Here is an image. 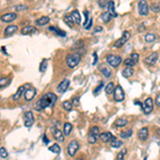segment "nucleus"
I'll list each match as a JSON object with an SVG mask.
<instances>
[{
	"instance_id": "nucleus-1",
	"label": "nucleus",
	"mask_w": 160,
	"mask_h": 160,
	"mask_svg": "<svg viewBox=\"0 0 160 160\" xmlns=\"http://www.w3.org/2000/svg\"><path fill=\"white\" fill-rule=\"evenodd\" d=\"M56 101H57V95L55 93L49 92L47 94H45L43 97L40 98L39 101H36L34 109L36 111H43L47 107H52L53 105L56 104Z\"/></svg>"
},
{
	"instance_id": "nucleus-2",
	"label": "nucleus",
	"mask_w": 160,
	"mask_h": 160,
	"mask_svg": "<svg viewBox=\"0 0 160 160\" xmlns=\"http://www.w3.org/2000/svg\"><path fill=\"white\" fill-rule=\"evenodd\" d=\"M66 64H67L68 67L74 68L78 65L81 61V55L79 52H74V53H69L66 56Z\"/></svg>"
},
{
	"instance_id": "nucleus-3",
	"label": "nucleus",
	"mask_w": 160,
	"mask_h": 160,
	"mask_svg": "<svg viewBox=\"0 0 160 160\" xmlns=\"http://www.w3.org/2000/svg\"><path fill=\"white\" fill-rule=\"evenodd\" d=\"M99 135H101V131H99V127L97 126H94L90 129L89 131V136H88V142L90 144H95L96 141L99 138Z\"/></svg>"
},
{
	"instance_id": "nucleus-4",
	"label": "nucleus",
	"mask_w": 160,
	"mask_h": 160,
	"mask_svg": "<svg viewBox=\"0 0 160 160\" xmlns=\"http://www.w3.org/2000/svg\"><path fill=\"white\" fill-rule=\"evenodd\" d=\"M106 61L111 67H118L122 63V58L116 55H108L106 57Z\"/></svg>"
},
{
	"instance_id": "nucleus-5",
	"label": "nucleus",
	"mask_w": 160,
	"mask_h": 160,
	"mask_svg": "<svg viewBox=\"0 0 160 160\" xmlns=\"http://www.w3.org/2000/svg\"><path fill=\"white\" fill-rule=\"evenodd\" d=\"M138 11H139V14L141 16H146L148 14L149 8H148L146 0H139V2H138Z\"/></svg>"
},
{
	"instance_id": "nucleus-6",
	"label": "nucleus",
	"mask_w": 160,
	"mask_h": 160,
	"mask_svg": "<svg viewBox=\"0 0 160 160\" xmlns=\"http://www.w3.org/2000/svg\"><path fill=\"white\" fill-rule=\"evenodd\" d=\"M142 109H143V112L145 113V114L152 113V111L154 109V101H153V99H152L151 97H147L145 99V101L143 103Z\"/></svg>"
},
{
	"instance_id": "nucleus-7",
	"label": "nucleus",
	"mask_w": 160,
	"mask_h": 160,
	"mask_svg": "<svg viewBox=\"0 0 160 160\" xmlns=\"http://www.w3.org/2000/svg\"><path fill=\"white\" fill-rule=\"evenodd\" d=\"M113 96H114V101H123L125 98V93L124 90L121 86H118L114 88L113 91Z\"/></svg>"
},
{
	"instance_id": "nucleus-8",
	"label": "nucleus",
	"mask_w": 160,
	"mask_h": 160,
	"mask_svg": "<svg viewBox=\"0 0 160 160\" xmlns=\"http://www.w3.org/2000/svg\"><path fill=\"white\" fill-rule=\"evenodd\" d=\"M78 149H79V143H78L76 140H73L67 145V154L69 155L71 157H73V156L76 155Z\"/></svg>"
},
{
	"instance_id": "nucleus-9",
	"label": "nucleus",
	"mask_w": 160,
	"mask_h": 160,
	"mask_svg": "<svg viewBox=\"0 0 160 160\" xmlns=\"http://www.w3.org/2000/svg\"><path fill=\"white\" fill-rule=\"evenodd\" d=\"M129 38H130V33L128 32V31H124L123 32V35H122V38H120L118 41L114 43V47L115 48H121L123 45L126 43V42L129 40Z\"/></svg>"
},
{
	"instance_id": "nucleus-10",
	"label": "nucleus",
	"mask_w": 160,
	"mask_h": 160,
	"mask_svg": "<svg viewBox=\"0 0 160 160\" xmlns=\"http://www.w3.org/2000/svg\"><path fill=\"white\" fill-rule=\"evenodd\" d=\"M36 93H38L36 92V89H34V88H29V89L25 90L23 96H24L25 101H31L33 98L35 97Z\"/></svg>"
},
{
	"instance_id": "nucleus-11",
	"label": "nucleus",
	"mask_w": 160,
	"mask_h": 160,
	"mask_svg": "<svg viewBox=\"0 0 160 160\" xmlns=\"http://www.w3.org/2000/svg\"><path fill=\"white\" fill-rule=\"evenodd\" d=\"M24 119H25V126L26 127H31L34 123V115L31 111H27L25 112V115H24Z\"/></svg>"
},
{
	"instance_id": "nucleus-12",
	"label": "nucleus",
	"mask_w": 160,
	"mask_h": 160,
	"mask_svg": "<svg viewBox=\"0 0 160 160\" xmlns=\"http://www.w3.org/2000/svg\"><path fill=\"white\" fill-rule=\"evenodd\" d=\"M17 18V14L16 13H6V14H3L0 19L3 21V23H12L15 19Z\"/></svg>"
},
{
	"instance_id": "nucleus-13",
	"label": "nucleus",
	"mask_w": 160,
	"mask_h": 160,
	"mask_svg": "<svg viewBox=\"0 0 160 160\" xmlns=\"http://www.w3.org/2000/svg\"><path fill=\"white\" fill-rule=\"evenodd\" d=\"M69 84H71V81H69L68 79L62 80V81L60 82L59 86H58V88H57V91H58V93H64L66 90L68 89Z\"/></svg>"
},
{
	"instance_id": "nucleus-14",
	"label": "nucleus",
	"mask_w": 160,
	"mask_h": 160,
	"mask_svg": "<svg viewBox=\"0 0 160 160\" xmlns=\"http://www.w3.org/2000/svg\"><path fill=\"white\" fill-rule=\"evenodd\" d=\"M99 139H101L103 142L107 143V142H109V141H111V140H114L115 137L113 136L111 132H109V131H105V132L99 135Z\"/></svg>"
},
{
	"instance_id": "nucleus-15",
	"label": "nucleus",
	"mask_w": 160,
	"mask_h": 160,
	"mask_svg": "<svg viewBox=\"0 0 160 160\" xmlns=\"http://www.w3.org/2000/svg\"><path fill=\"white\" fill-rule=\"evenodd\" d=\"M53 138L57 140V141H59V142H64V133L63 131H61L59 128H53Z\"/></svg>"
},
{
	"instance_id": "nucleus-16",
	"label": "nucleus",
	"mask_w": 160,
	"mask_h": 160,
	"mask_svg": "<svg viewBox=\"0 0 160 160\" xmlns=\"http://www.w3.org/2000/svg\"><path fill=\"white\" fill-rule=\"evenodd\" d=\"M17 26H15V25H10V26H8L4 29V36L6 38H8V36H11L13 35L16 31H17Z\"/></svg>"
},
{
	"instance_id": "nucleus-17",
	"label": "nucleus",
	"mask_w": 160,
	"mask_h": 160,
	"mask_svg": "<svg viewBox=\"0 0 160 160\" xmlns=\"http://www.w3.org/2000/svg\"><path fill=\"white\" fill-rule=\"evenodd\" d=\"M21 34H24V35H31V34L36 32V28L33 26H26L21 29Z\"/></svg>"
},
{
	"instance_id": "nucleus-18",
	"label": "nucleus",
	"mask_w": 160,
	"mask_h": 160,
	"mask_svg": "<svg viewBox=\"0 0 160 160\" xmlns=\"http://www.w3.org/2000/svg\"><path fill=\"white\" fill-rule=\"evenodd\" d=\"M157 60H158V53L153 52V53H151L148 57H146L145 62L147 63V64H149V65H153V64H155V63L157 62Z\"/></svg>"
},
{
	"instance_id": "nucleus-19",
	"label": "nucleus",
	"mask_w": 160,
	"mask_h": 160,
	"mask_svg": "<svg viewBox=\"0 0 160 160\" xmlns=\"http://www.w3.org/2000/svg\"><path fill=\"white\" fill-rule=\"evenodd\" d=\"M108 13H109L112 17H118V13H116L115 11L114 1H109V2H108Z\"/></svg>"
},
{
	"instance_id": "nucleus-20",
	"label": "nucleus",
	"mask_w": 160,
	"mask_h": 160,
	"mask_svg": "<svg viewBox=\"0 0 160 160\" xmlns=\"http://www.w3.org/2000/svg\"><path fill=\"white\" fill-rule=\"evenodd\" d=\"M71 18H72V21H74V24H77L79 25L80 23H81V16H80L79 12H78L77 10H75V11H73V12L71 13Z\"/></svg>"
},
{
	"instance_id": "nucleus-21",
	"label": "nucleus",
	"mask_w": 160,
	"mask_h": 160,
	"mask_svg": "<svg viewBox=\"0 0 160 160\" xmlns=\"http://www.w3.org/2000/svg\"><path fill=\"white\" fill-rule=\"evenodd\" d=\"M138 136H139V139L141 140V141H145L148 137V128L147 127L141 128L139 133H138Z\"/></svg>"
},
{
	"instance_id": "nucleus-22",
	"label": "nucleus",
	"mask_w": 160,
	"mask_h": 160,
	"mask_svg": "<svg viewBox=\"0 0 160 160\" xmlns=\"http://www.w3.org/2000/svg\"><path fill=\"white\" fill-rule=\"evenodd\" d=\"M25 90H26V86H19V88L17 89V91H16V93H15V94L12 96L13 99H14V101H18V99L23 96V94H24V92H25Z\"/></svg>"
},
{
	"instance_id": "nucleus-23",
	"label": "nucleus",
	"mask_w": 160,
	"mask_h": 160,
	"mask_svg": "<svg viewBox=\"0 0 160 160\" xmlns=\"http://www.w3.org/2000/svg\"><path fill=\"white\" fill-rule=\"evenodd\" d=\"M133 72L135 71L132 69V67H130V66H126V67L123 69V72H122V75H123L125 78H129L133 75Z\"/></svg>"
},
{
	"instance_id": "nucleus-24",
	"label": "nucleus",
	"mask_w": 160,
	"mask_h": 160,
	"mask_svg": "<svg viewBox=\"0 0 160 160\" xmlns=\"http://www.w3.org/2000/svg\"><path fill=\"white\" fill-rule=\"evenodd\" d=\"M49 17L48 16H43V17L39 18V19H36L35 21V25L36 26H45V25H47L49 23Z\"/></svg>"
},
{
	"instance_id": "nucleus-25",
	"label": "nucleus",
	"mask_w": 160,
	"mask_h": 160,
	"mask_svg": "<svg viewBox=\"0 0 160 160\" xmlns=\"http://www.w3.org/2000/svg\"><path fill=\"white\" fill-rule=\"evenodd\" d=\"M10 83H11V79H10V78H6V77L0 78V90L6 88Z\"/></svg>"
},
{
	"instance_id": "nucleus-26",
	"label": "nucleus",
	"mask_w": 160,
	"mask_h": 160,
	"mask_svg": "<svg viewBox=\"0 0 160 160\" xmlns=\"http://www.w3.org/2000/svg\"><path fill=\"white\" fill-rule=\"evenodd\" d=\"M48 30H49L50 32L56 33V34H58V35H60V36H65L66 35V32H64V31L58 29V28H56V27H53V26L49 27V28H48Z\"/></svg>"
},
{
	"instance_id": "nucleus-27",
	"label": "nucleus",
	"mask_w": 160,
	"mask_h": 160,
	"mask_svg": "<svg viewBox=\"0 0 160 160\" xmlns=\"http://www.w3.org/2000/svg\"><path fill=\"white\" fill-rule=\"evenodd\" d=\"M73 130V125L71 123H65L64 124V127H63V133H64V136H69Z\"/></svg>"
},
{
	"instance_id": "nucleus-28",
	"label": "nucleus",
	"mask_w": 160,
	"mask_h": 160,
	"mask_svg": "<svg viewBox=\"0 0 160 160\" xmlns=\"http://www.w3.org/2000/svg\"><path fill=\"white\" fill-rule=\"evenodd\" d=\"M144 40H145V42H147V43H153V42H155L157 40V36L155 35V34H153V33H147V34H145V36H144Z\"/></svg>"
},
{
	"instance_id": "nucleus-29",
	"label": "nucleus",
	"mask_w": 160,
	"mask_h": 160,
	"mask_svg": "<svg viewBox=\"0 0 160 160\" xmlns=\"http://www.w3.org/2000/svg\"><path fill=\"white\" fill-rule=\"evenodd\" d=\"M48 149H49L51 153H55V154H60V153H61V147H60V145L59 144H57V143L52 144Z\"/></svg>"
},
{
	"instance_id": "nucleus-30",
	"label": "nucleus",
	"mask_w": 160,
	"mask_h": 160,
	"mask_svg": "<svg viewBox=\"0 0 160 160\" xmlns=\"http://www.w3.org/2000/svg\"><path fill=\"white\" fill-rule=\"evenodd\" d=\"M105 91H106V94L107 95H111L113 93V91H114V84H113V82H109L108 84L106 86V88H105Z\"/></svg>"
},
{
	"instance_id": "nucleus-31",
	"label": "nucleus",
	"mask_w": 160,
	"mask_h": 160,
	"mask_svg": "<svg viewBox=\"0 0 160 160\" xmlns=\"http://www.w3.org/2000/svg\"><path fill=\"white\" fill-rule=\"evenodd\" d=\"M111 18H112V16H111V15H110L108 12L103 13V14H101V19L104 21V23H106V24H108V23L111 21Z\"/></svg>"
},
{
	"instance_id": "nucleus-32",
	"label": "nucleus",
	"mask_w": 160,
	"mask_h": 160,
	"mask_svg": "<svg viewBox=\"0 0 160 160\" xmlns=\"http://www.w3.org/2000/svg\"><path fill=\"white\" fill-rule=\"evenodd\" d=\"M122 145H123V142H122L121 140H118L116 138L111 141V147L113 148H120Z\"/></svg>"
},
{
	"instance_id": "nucleus-33",
	"label": "nucleus",
	"mask_w": 160,
	"mask_h": 160,
	"mask_svg": "<svg viewBox=\"0 0 160 160\" xmlns=\"http://www.w3.org/2000/svg\"><path fill=\"white\" fill-rule=\"evenodd\" d=\"M127 124H128V121L125 119H119L115 121V126H118V127H125Z\"/></svg>"
},
{
	"instance_id": "nucleus-34",
	"label": "nucleus",
	"mask_w": 160,
	"mask_h": 160,
	"mask_svg": "<svg viewBox=\"0 0 160 160\" xmlns=\"http://www.w3.org/2000/svg\"><path fill=\"white\" fill-rule=\"evenodd\" d=\"M62 107H63V109L66 110V111H71V110L73 109V104H72L71 101H63Z\"/></svg>"
},
{
	"instance_id": "nucleus-35",
	"label": "nucleus",
	"mask_w": 160,
	"mask_h": 160,
	"mask_svg": "<svg viewBox=\"0 0 160 160\" xmlns=\"http://www.w3.org/2000/svg\"><path fill=\"white\" fill-rule=\"evenodd\" d=\"M151 11L154 13H159L160 12V1L159 2H156V3H153L151 6Z\"/></svg>"
},
{
	"instance_id": "nucleus-36",
	"label": "nucleus",
	"mask_w": 160,
	"mask_h": 160,
	"mask_svg": "<svg viewBox=\"0 0 160 160\" xmlns=\"http://www.w3.org/2000/svg\"><path fill=\"white\" fill-rule=\"evenodd\" d=\"M101 73L104 74L105 77L109 78L110 76H111V69H110V68L106 67V66H103V67H101Z\"/></svg>"
},
{
	"instance_id": "nucleus-37",
	"label": "nucleus",
	"mask_w": 160,
	"mask_h": 160,
	"mask_svg": "<svg viewBox=\"0 0 160 160\" xmlns=\"http://www.w3.org/2000/svg\"><path fill=\"white\" fill-rule=\"evenodd\" d=\"M131 135H132V130L129 129V130H126V131H122V132L120 133V137L123 138V139H126V138L131 137Z\"/></svg>"
},
{
	"instance_id": "nucleus-38",
	"label": "nucleus",
	"mask_w": 160,
	"mask_h": 160,
	"mask_svg": "<svg viewBox=\"0 0 160 160\" xmlns=\"http://www.w3.org/2000/svg\"><path fill=\"white\" fill-rule=\"evenodd\" d=\"M0 157L3 158V159H6L9 157V153H8L6 147H0Z\"/></svg>"
},
{
	"instance_id": "nucleus-39",
	"label": "nucleus",
	"mask_w": 160,
	"mask_h": 160,
	"mask_svg": "<svg viewBox=\"0 0 160 160\" xmlns=\"http://www.w3.org/2000/svg\"><path fill=\"white\" fill-rule=\"evenodd\" d=\"M63 21H64V23H65L66 25H67L68 27H71V28H73L74 27V21H72L71 16H65V17L63 18Z\"/></svg>"
},
{
	"instance_id": "nucleus-40",
	"label": "nucleus",
	"mask_w": 160,
	"mask_h": 160,
	"mask_svg": "<svg viewBox=\"0 0 160 160\" xmlns=\"http://www.w3.org/2000/svg\"><path fill=\"white\" fill-rule=\"evenodd\" d=\"M130 59L132 60V62L135 63V64H137V63L139 62V59H140L139 53H137V52H132V53H131V56H130Z\"/></svg>"
},
{
	"instance_id": "nucleus-41",
	"label": "nucleus",
	"mask_w": 160,
	"mask_h": 160,
	"mask_svg": "<svg viewBox=\"0 0 160 160\" xmlns=\"http://www.w3.org/2000/svg\"><path fill=\"white\" fill-rule=\"evenodd\" d=\"M46 68H47V60H43L41 65H40V72H41V73H44V72L46 71Z\"/></svg>"
},
{
	"instance_id": "nucleus-42",
	"label": "nucleus",
	"mask_w": 160,
	"mask_h": 160,
	"mask_svg": "<svg viewBox=\"0 0 160 160\" xmlns=\"http://www.w3.org/2000/svg\"><path fill=\"white\" fill-rule=\"evenodd\" d=\"M103 89H104V82L99 83V84L97 86V88H96V89L94 90V95H95V96H97V95L99 94V93H101V91Z\"/></svg>"
},
{
	"instance_id": "nucleus-43",
	"label": "nucleus",
	"mask_w": 160,
	"mask_h": 160,
	"mask_svg": "<svg viewBox=\"0 0 160 160\" xmlns=\"http://www.w3.org/2000/svg\"><path fill=\"white\" fill-rule=\"evenodd\" d=\"M14 9H15L16 12H21V11H24V10L28 9V6H27L26 4H18V6H15Z\"/></svg>"
},
{
	"instance_id": "nucleus-44",
	"label": "nucleus",
	"mask_w": 160,
	"mask_h": 160,
	"mask_svg": "<svg viewBox=\"0 0 160 160\" xmlns=\"http://www.w3.org/2000/svg\"><path fill=\"white\" fill-rule=\"evenodd\" d=\"M126 153H127V149H126V148H123L119 153V155H118V160H124V156L126 155Z\"/></svg>"
},
{
	"instance_id": "nucleus-45",
	"label": "nucleus",
	"mask_w": 160,
	"mask_h": 160,
	"mask_svg": "<svg viewBox=\"0 0 160 160\" xmlns=\"http://www.w3.org/2000/svg\"><path fill=\"white\" fill-rule=\"evenodd\" d=\"M108 2H109L108 0H98L97 1L98 6H101V8H103V9L106 8V6H108Z\"/></svg>"
},
{
	"instance_id": "nucleus-46",
	"label": "nucleus",
	"mask_w": 160,
	"mask_h": 160,
	"mask_svg": "<svg viewBox=\"0 0 160 160\" xmlns=\"http://www.w3.org/2000/svg\"><path fill=\"white\" fill-rule=\"evenodd\" d=\"M124 64L126 66H130V67H132L133 65H136V64H135V63L132 62V60L130 59V58H128V59H126L124 61Z\"/></svg>"
},
{
	"instance_id": "nucleus-47",
	"label": "nucleus",
	"mask_w": 160,
	"mask_h": 160,
	"mask_svg": "<svg viewBox=\"0 0 160 160\" xmlns=\"http://www.w3.org/2000/svg\"><path fill=\"white\" fill-rule=\"evenodd\" d=\"M72 104H73V107L80 106V98L79 97H74V99H73V101H72Z\"/></svg>"
},
{
	"instance_id": "nucleus-48",
	"label": "nucleus",
	"mask_w": 160,
	"mask_h": 160,
	"mask_svg": "<svg viewBox=\"0 0 160 160\" xmlns=\"http://www.w3.org/2000/svg\"><path fill=\"white\" fill-rule=\"evenodd\" d=\"M97 60H98L97 53L95 52L94 55H93V65H96V64H97Z\"/></svg>"
},
{
	"instance_id": "nucleus-49",
	"label": "nucleus",
	"mask_w": 160,
	"mask_h": 160,
	"mask_svg": "<svg viewBox=\"0 0 160 160\" xmlns=\"http://www.w3.org/2000/svg\"><path fill=\"white\" fill-rule=\"evenodd\" d=\"M103 31V27L101 26H96L94 29V32H101Z\"/></svg>"
},
{
	"instance_id": "nucleus-50",
	"label": "nucleus",
	"mask_w": 160,
	"mask_h": 160,
	"mask_svg": "<svg viewBox=\"0 0 160 160\" xmlns=\"http://www.w3.org/2000/svg\"><path fill=\"white\" fill-rule=\"evenodd\" d=\"M155 103H156V105H157L158 107H160V94L157 95V97H156V101H155Z\"/></svg>"
},
{
	"instance_id": "nucleus-51",
	"label": "nucleus",
	"mask_w": 160,
	"mask_h": 160,
	"mask_svg": "<svg viewBox=\"0 0 160 160\" xmlns=\"http://www.w3.org/2000/svg\"><path fill=\"white\" fill-rule=\"evenodd\" d=\"M43 140H44L45 144H48V143H49V140H48V138H47V136H46V135H44V136H43Z\"/></svg>"
},
{
	"instance_id": "nucleus-52",
	"label": "nucleus",
	"mask_w": 160,
	"mask_h": 160,
	"mask_svg": "<svg viewBox=\"0 0 160 160\" xmlns=\"http://www.w3.org/2000/svg\"><path fill=\"white\" fill-rule=\"evenodd\" d=\"M135 105H139V106L142 107V105H143V104H141V103H140L139 101H135Z\"/></svg>"
},
{
	"instance_id": "nucleus-53",
	"label": "nucleus",
	"mask_w": 160,
	"mask_h": 160,
	"mask_svg": "<svg viewBox=\"0 0 160 160\" xmlns=\"http://www.w3.org/2000/svg\"><path fill=\"white\" fill-rule=\"evenodd\" d=\"M143 27H144V25H141V26H140L139 31H143Z\"/></svg>"
},
{
	"instance_id": "nucleus-54",
	"label": "nucleus",
	"mask_w": 160,
	"mask_h": 160,
	"mask_svg": "<svg viewBox=\"0 0 160 160\" xmlns=\"http://www.w3.org/2000/svg\"><path fill=\"white\" fill-rule=\"evenodd\" d=\"M157 133H158V136H160V129H158L157 130Z\"/></svg>"
},
{
	"instance_id": "nucleus-55",
	"label": "nucleus",
	"mask_w": 160,
	"mask_h": 160,
	"mask_svg": "<svg viewBox=\"0 0 160 160\" xmlns=\"http://www.w3.org/2000/svg\"><path fill=\"white\" fill-rule=\"evenodd\" d=\"M77 160H83V159H82V158H78Z\"/></svg>"
},
{
	"instance_id": "nucleus-56",
	"label": "nucleus",
	"mask_w": 160,
	"mask_h": 160,
	"mask_svg": "<svg viewBox=\"0 0 160 160\" xmlns=\"http://www.w3.org/2000/svg\"><path fill=\"white\" fill-rule=\"evenodd\" d=\"M144 160H147V157H145V158H144Z\"/></svg>"
},
{
	"instance_id": "nucleus-57",
	"label": "nucleus",
	"mask_w": 160,
	"mask_h": 160,
	"mask_svg": "<svg viewBox=\"0 0 160 160\" xmlns=\"http://www.w3.org/2000/svg\"><path fill=\"white\" fill-rule=\"evenodd\" d=\"M159 121H160V119H159Z\"/></svg>"
}]
</instances>
